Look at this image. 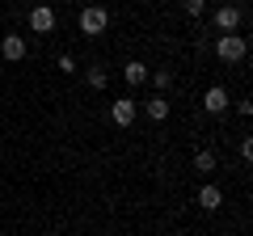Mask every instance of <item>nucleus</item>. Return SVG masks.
Returning a JSON list of instances; mask_svg holds the SVG:
<instances>
[{
    "instance_id": "obj_7",
    "label": "nucleus",
    "mask_w": 253,
    "mask_h": 236,
    "mask_svg": "<svg viewBox=\"0 0 253 236\" xmlns=\"http://www.w3.org/2000/svg\"><path fill=\"white\" fill-rule=\"evenodd\" d=\"M30 30H34V34H51V30H55V13L46 9V4L30 9Z\"/></svg>"
},
{
    "instance_id": "obj_2",
    "label": "nucleus",
    "mask_w": 253,
    "mask_h": 236,
    "mask_svg": "<svg viewBox=\"0 0 253 236\" xmlns=\"http://www.w3.org/2000/svg\"><path fill=\"white\" fill-rule=\"evenodd\" d=\"M76 26H81V34H84V38H97V34H106L110 13H106V9H97V4H89V9H81Z\"/></svg>"
},
{
    "instance_id": "obj_8",
    "label": "nucleus",
    "mask_w": 253,
    "mask_h": 236,
    "mask_svg": "<svg viewBox=\"0 0 253 236\" xmlns=\"http://www.w3.org/2000/svg\"><path fill=\"white\" fill-rule=\"evenodd\" d=\"M194 202H199L203 211H219L224 207V190H219V186H203V190L194 194Z\"/></svg>"
},
{
    "instance_id": "obj_16",
    "label": "nucleus",
    "mask_w": 253,
    "mask_h": 236,
    "mask_svg": "<svg viewBox=\"0 0 253 236\" xmlns=\"http://www.w3.org/2000/svg\"><path fill=\"white\" fill-rule=\"evenodd\" d=\"M241 160H245V164H249V160H253V139H249V135H245V139H241Z\"/></svg>"
},
{
    "instance_id": "obj_13",
    "label": "nucleus",
    "mask_w": 253,
    "mask_h": 236,
    "mask_svg": "<svg viewBox=\"0 0 253 236\" xmlns=\"http://www.w3.org/2000/svg\"><path fill=\"white\" fill-rule=\"evenodd\" d=\"M84 80H89V89H106L110 76H106V68H89V72H84Z\"/></svg>"
},
{
    "instance_id": "obj_6",
    "label": "nucleus",
    "mask_w": 253,
    "mask_h": 236,
    "mask_svg": "<svg viewBox=\"0 0 253 236\" xmlns=\"http://www.w3.org/2000/svg\"><path fill=\"white\" fill-rule=\"evenodd\" d=\"M0 55H4L9 64H21V59H26V38L21 34H4L0 38Z\"/></svg>"
},
{
    "instance_id": "obj_1",
    "label": "nucleus",
    "mask_w": 253,
    "mask_h": 236,
    "mask_svg": "<svg viewBox=\"0 0 253 236\" xmlns=\"http://www.w3.org/2000/svg\"><path fill=\"white\" fill-rule=\"evenodd\" d=\"M245 55H249L245 34H219L215 38V59H224V64H241Z\"/></svg>"
},
{
    "instance_id": "obj_11",
    "label": "nucleus",
    "mask_w": 253,
    "mask_h": 236,
    "mask_svg": "<svg viewBox=\"0 0 253 236\" xmlns=\"http://www.w3.org/2000/svg\"><path fill=\"white\" fill-rule=\"evenodd\" d=\"M126 84H148V64H139V59H131V64L123 68Z\"/></svg>"
},
{
    "instance_id": "obj_3",
    "label": "nucleus",
    "mask_w": 253,
    "mask_h": 236,
    "mask_svg": "<svg viewBox=\"0 0 253 236\" xmlns=\"http://www.w3.org/2000/svg\"><path fill=\"white\" fill-rule=\"evenodd\" d=\"M211 21H215L219 34H236V30H241V21H245V9H236V4H219V9L211 13Z\"/></svg>"
},
{
    "instance_id": "obj_14",
    "label": "nucleus",
    "mask_w": 253,
    "mask_h": 236,
    "mask_svg": "<svg viewBox=\"0 0 253 236\" xmlns=\"http://www.w3.org/2000/svg\"><path fill=\"white\" fill-rule=\"evenodd\" d=\"M181 9H186V17H203V9H207V0H186Z\"/></svg>"
},
{
    "instance_id": "obj_15",
    "label": "nucleus",
    "mask_w": 253,
    "mask_h": 236,
    "mask_svg": "<svg viewBox=\"0 0 253 236\" xmlns=\"http://www.w3.org/2000/svg\"><path fill=\"white\" fill-rule=\"evenodd\" d=\"M59 72H63V76L76 72V59H72V55H59Z\"/></svg>"
},
{
    "instance_id": "obj_10",
    "label": "nucleus",
    "mask_w": 253,
    "mask_h": 236,
    "mask_svg": "<svg viewBox=\"0 0 253 236\" xmlns=\"http://www.w3.org/2000/svg\"><path fill=\"white\" fill-rule=\"evenodd\" d=\"M194 173H203V177L215 173V152H211V148H199V152H194Z\"/></svg>"
},
{
    "instance_id": "obj_5",
    "label": "nucleus",
    "mask_w": 253,
    "mask_h": 236,
    "mask_svg": "<svg viewBox=\"0 0 253 236\" xmlns=\"http://www.w3.org/2000/svg\"><path fill=\"white\" fill-rule=\"evenodd\" d=\"M203 110H207V114H228V89L224 84H211V89L203 93Z\"/></svg>"
},
{
    "instance_id": "obj_4",
    "label": "nucleus",
    "mask_w": 253,
    "mask_h": 236,
    "mask_svg": "<svg viewBox=\"0 0 253 236\" xmlns=\"http://www.w3.org/2000/svg\"><path fill=\"white\" fill-rule=\"evenodd\" d=\"M139 114V101L135 97H118L114 106H110V118H114V127H131Z\"/></svg>"
},
{
    "instance_id": "obj_12",
    "label": "nucleus",
    "mask_w": 253,
    "mask_h": 236,
    "mask_svg": "<svg viewBox=\"0 0 253 236\" xmlns=\"http://www.w3.org/2000/svg\"><path fill=\"white\" fill-rule=\"evenodd\" d=\"M148 80L156 84V93H161V97H165V89H173V72H169V68H156V72H148Z\"/></svg>"
},
{
    "instance_id": "obj_9",
    "label": "nucleus",
    "mask_w": 253,
    "mask_h": 236,
    "mask_svg": "<svg viewBox=\"0 0 253 236\" xmlns=\"http://www.w3.org/2000/svg\"><path fill=\"white\" fill-rule=\"evenodd\" d=\"M169 110H173V106H169V97H161V93H156L152 101H144V114L152 118V122H165V118H169Z\"/></svg>"
}]
</instances>
